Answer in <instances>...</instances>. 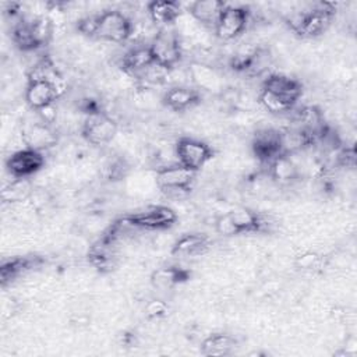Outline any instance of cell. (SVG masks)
<instances>
[{
	"label": "cell",
	"instance_id": "cb8c5ba5",
	"mask_svg": "<svg viewBox=\"0 0 357 357\" xmlns=\"http://www.w3.org/2000/svg\"><path fill=\"white\" fill-rule=\"evenodd\" d=\"M236 346V340L231 335L218 332L206 336L201 343V353L204 356H226Z\"/></svg>",
	"mask_w": 357,
	"mask_h": 357
},
{
	"label": "cell",
	"instance_id": "d4e9b609",
	"mask_svg": "<svg viewBox=\"0 0 357 357\" xmlns=\"http://www.w3.org/2000/svg\"><path fill=\"white\" fill-rule=\"evenodd\" d=\"M11 39L14 42V45L22 50V52H33L38 47L35 38L32 35V29H31V22L22 20L21 22H18L11 32Z\"/></svg>",
	"mask_w": 357,
	"mask_h": 357
},
{
	"label": "cell",
	"instance_id": "1f68e13d",
	"mask_svg": "<svg viewBox=\"0 0 357 357\" xmlns=\"http://www.w3.org/2000/svg\"><path fill=\"white\" fill-rule=\"evenodd\" d=\"M52 194L43 188V187H35L31 198H29V204L32 205V208H35L36 211H42L45 208H47L52 204Z\"/></svg>",
	"mask_w": 357,
	"mask_h": 357
},
{
	"label": "cell",
	"instance_id": "603a6c76",
	"mask_svg": "<svg viewBox=\"0 0 357 357\" xmlns=\"http://www.w3.org/2000/svg\"><path fill=\"white\" fill-rule=\"evenodd\" d=\"M231 220L234 222L236 227L238 229L240 234L245 233H257L262 230L264 220L262 218L252 209L247 206H234L229 211Z\"/></svg>",
	"mask_w": 357,
	"mask_h": 357
},
{
	"label": "cell",
	"instance_id": "277c9868",
	"mask_svg": "<svg viewBox=\"0 0 357 357\" xmlns=\"http://www.w3.org/2000/svg\"><path fill=\"white\" fill-rule=\"evenodd\" d=\"M134 24L120 10H105L98 14L95 38L110 43H124L132 36Z\"/></svg>",
	"mask_w": 357,
	"mask_h": 357
},
{
	"label": "cell",
	"instance_id": "30bf717a",
	"mask_svg": "<svg viewBox=\"0 0 357 357\" xmlns=\"http://www.w3.org/2000/svg\"><path fill=\"white\" fill-rule=\"evenodd\" d=\"M63 92L50 81L46 79H29L25 86L24 99L25 103L35 112L45 106L56 103Z\"/></svg>",
	"mask_w": 357,
	"mask_h": 357
},
{
	"label": "cell",
	"instance_id": "836d02e7",
	"mask_svg": "<svg viewBox=\"0 0 357 357\" xmlns=\"http://www.w3.org/2000/svg\"><path fill=\"white\" fill-rule=\"evenodd\" d=\"M36 113H38V116H39V120L43 121V123L47 124V126H52V124L56 123V120H57V109H56L54 103H53V105H49V106H45L43 109L38 110Z\"/></svg>",
	"mask_w": 357,
	"mask_h": 357
},
{
	"label": "cell",
	"instance_id": "d6986e66",
	"mask_svg": "<svg viewBox=\"0 0 357 357\" xmlns=\"http://www.w3.org/2000/svg\"><path fill=\"white\" fill-rule=\"evenodd\" d=\"M188 77L197 85V88L219 92L222 91V78L220 75L208 64L201 61H194L188 67Z\"/></svg>",
	"mask_w": 357,
	"mask_h": 357
},
{
	"label": "cell",
	"instance_id": "484cf974",
	"mask_svg": "<svg viewBox=\"0 0 357 357\" xmlns=\"http://www.w3.org/2000/svg\"><path fill=\"white\" fill-rule=\"evenodd\" d=\"M258 103L268 112V113H272V114H283V113H287V112H291L294 109L296 105H293L291 102L266 91V89H262L259 91V95H258Z\"/></svg>",
	"mask_w": 357,
	"mask_h": 357
},
{
	"label": "cell",
	"instance_id": "8992f818",
	"mask_svg": "<svg viewBox=\"0 0 357 357\" xmlns=\"http://www.w3.org/2000/svg\"><path fill=\"white\" fill-rule=\"evenodd\" d=\"M117 121L105 112L95 110L86 114L82 126L81 135L91 145H106L117 134Z\"/></svg>",
	"mask_w": 357,
	"mask_h": 357
},
{
	"label": "cell",
	"instance_id": "3957f363",
	"mask_svg": "<svg viewBox=\"0 0 357 357\" xmlns=\"http://www.w3.org/2000/svg\"><path fill=\"white\" fill-rule=\"evenodd\" d=\"M153 61L167 70L177 67L183 56V45L177 31L169 26L159 28L148 43Z\"/></svg>",
	"mask_w": 357,
	"mask_h": 357
},
{
	"label": "cell",
	"instance_id": "4dcf8cb0",
	"mask_svg": "<svg viewBox=\"0 0 357 357\" xmlns=\"http://www.w3.org/2000/svg\"><path fill=\"white\" fill-rule=\"evenodd\" d=\"M144 312L148 319H160L167 315L169 305L160 298H152L145 304Z\"/></svg>",
	"mask_w": 357,
	"mask_h": 357
},
{
	"label": "cell",
	"instance_id": "5b68a950",
	"mask_svg": "<svg viewBox=\"0 0 357 357\" xmlns=\"http://www.w3.org/2000/svg\"><path fill=\"white\" fill-rule=\"evenodd\" d=\"M213 155L215 151L212 146L198 138L181 137L176 141L174 145L176 162L194 173H198L202 167H205Z\"/></svg>",
	"mask_w": 357,
	"mask_h": 357
},
{
	"label": "cell",
	"instance_id": "f1b7e54d",
	"mask_svg": "<svg viewBox=\"0 0 357 357\" xmlns=\"http://www.w3.org/2000/svg\"><path fill=\"white\" fill-rule=\"evenodd\" d=\"M213 227H215V231L222 237H234V236L240 234V231L236 227L234 222L231 220L229 212L216 216V219L213 222Z\"/></svg>",
	"mask_w": 357,
	"mask_h": 357
},
{
	"label": "cell",
	"instance_id": "7a4b0ae2",
	"mask_svg": "<svg viewBox=\"0 0 357 357\" xmlns=\"http://www.w3.org/2000/svg\"><path fill=\"white\" fill-rule=\"evenodd\" d=\"M195 174L197 173L181 166L178 162H174L158 167L155 172V181L166 197L178 199L190 192Z\"/></svg>",
	"mask_w": 357,
	"mask_h": 357
},
{
	"label": "cell",
	"instance_id": "d6a6232c",
	"mask_svg": "<svg viewBox=\"0 0 357 357\" xmlns=\"http://www.w3.org/2000/svg\"><path fill=\"white\" fill-rule=\"evenodd\" d=\"M96 28H98V14H89L78 20L77 22V29L85 36L95 38L96 35Z\"/></svg>",
	"mask_w": 357,
	"mask_h": 357
},
{
	"label": "cell",
	"instance_id": "2e32d148",
	"mask_svg": "<svg viewBox=\"0 0 357 357\" xmlns=\"http://www.w3.org/2000/svg\"><path fill=\"white\" fill-rule=\"evenodd\" d=\"M153 57L148 45H137L127 50L120 59V67L124 73L138 77L153 64Z\"/></svg>",
	"mask_w": 357,
	"mask_h": 357
},
{
	"label": "cell",
	"instance_id": "9c48e42d",
	"mask_svg": "<svg viewBox=\"0 0 357 357\" xmlns=\"http://www.w3.org/2000/svg\"><path fill=\"white\" fill-rule=\"evenodd\" d=\"M46 165V158L42 151L24 146L14 151L6 160V169L11 177H29L42 170Z\"/></svg>",
	"mask_w": 357,
	"mask_h": 357
},
{
	"label": "cell",
	"instance_id": "9a60e30c",
	"mask_svg": "<svg viewBox=\"0 0 357 357\" xmlns=\"http://www.w3.org/2000/svg\"><path fill=\"white\" fill-rule=\"evenodd\" d=\"M226 6L227 4L220 0H197L188 4L187 11L197 24L213 31Z\"/></svg>",
	"mask_w": 357,
	"mask_h": 357
},
{
	"label": "cell",
	"instance_id": "ba28073f",
	"mask_svg": "<svg viewBox=\"0 0 357 357\" xmlns=\"http://www.w3.org/2000/svg\"><path fill=\"white\" fill-rule=\"evenodd\" d=\"M126 220L137 229L145 230H165L177 222V213L167 205L149 206L141 212L124 216Z\"/></svg>",
	"mask_w": 357,
	"mask_h": 357
},
{
	"label": "cell",
	"instance_id": "44dd1931",
	"mask_svg": "<svg viewBox=\"0 0 357 357\" xmlns=\"http://www.w3.org/2000/svg\"><path fill=\"white\" fill-rule=\"evenodd\" d=\"M208 245L209 240L206 236L201 233H187L174 241L172 247V254L181 257H195L204 254Z\"/></svg>",
	"mask_w": 357,
	"mask_h": 357
},
{
	"label": "cell",
	"instance_id": "8fae6325",
	"mask_svg": "<svg viewBox=\"0 0 357 357\" xmlns=\"http://www.w3.org/2000/svg\"><path fill=\"white\" fill-rule=\"evenodd\" d=\"M251 148L261 163L269 165L280 155V131L273 128H261L255 131Z\"/></svg>",
	"mask_w": 357,
	"mask_h": 357
},
{
	"label": "cell",
	"instance_id": "5bb4252c",
	"mask_svg": "<svg viewBox=\"0 0 357 357\" xmlns=\"http://www.w3.org/2000/svg\"><path fill=\"white\" fill-rule=\"evenodd\" d=\"M22 142L26 148L36 151H45L56 145L57 137L52 130V126L45 124L43 121H33L22 127Z\"/></svg>",
	"mask_w": 357,
	"mask_h": 357
},
{
	"label": "cell",
	"instance_id": "e0dca14e",
	"mask_svg": "<svg viewBox=\"0 0 357 357\" xmlns=\"http://www.w3.org/2000/svg\"><path fill=\"white\" fill-rule=\"evenodd\" d=\"M149 20L160 28L174 24L181 15V6L173 0H152L146 4Z\"/></svg>",
	"mask_w": 357,
	"mask_h": 357
},
{
	"label": "cell",
	"instance_id": "f546056e",
	"mask_svg": "<svg viewBox=\"0 0 357 357\" xmlns=\"http://www.w3.org/2000/svg\"><path fill=\"white\" fill-rule=\"evenodd\" d=\"M321 264V255L315 251L307 250L296 255L294 266L300 271H312Z\"/></svg>",
	"mask_w": 357,
	"mask_h": 357
},
{
	"label": "cell",
	"instance_id": "7c38bea8",
	"mask_svg": "<svg viewBox=\"0 0 357 357\" xmlns=\"http://www.w3.org/2000/svg\"><path fill=\"white\" fill-rule=\"evenodd\" d=\"M201 102L197 88L188 85H173L162 95V103L172 112H187Z\"/></svg>",
	"mask_w": 357,
	"mask_h": 357
},
{
	"label": "cell",
	"instance_id": "52a82bcc",
	"mask_svg": "<svg viewBox=\"0 0 357 357\" xmlns=\"http://www.w3.org/2000/svg\"><path fill=\"white\" fill-rule=\"evenodd\" d=\"M250 22V11L243 6H226L220 14L213 33L223 42H231L241 36Z\"/></svg>",
	"mask_w": 357,
	"mask_h": 357
},
{
	"label": "cell",
	"instance_id": "ffe728a7",
	"mask_svg": "<svg viewBox=\"0 0 357 357\" xmlns=\"http://www.w3.org/2000/svg\"><path fill=\"white\" fill-rule=\"evenodd\" d=\"M33 190L35 184L29 177H13V180L1 188L0 197L4 204H21L29 201Z\"/></svg>",
	"mask_w": 357,
	"mask_h": 357
},
{
	"label": "cell",
	"instance_id": "83f0119b",
	"mask_svg": "<svg viewBox=\"0 0 357 357\" xmlns=\"http://www.w3.org/2000/svg\"><path fill=\"white\" fill-rule=\"evenodd\" d=\"M258 50H259V46H257V45L245 43V45L238 46L234 50V53L231 54L230 60H229L230 67L234 71H247V70H250Z\"/></svg>",
	"mask_w": 357,
	"mask_h": 357
},
{
	"label": "cell",
	"instance_id": "4316f807",
	"mask_svg": "<svg viewBox=\"0 0 357 357\" xmlns=\"http://www.w3.org/2000/svg\"><path fill=\"white\" fill-rule=\"evenodd\" d=\"M29 22H31L32 35L35 38V42H36L38 47L46 46L50 42V39L53 38V33H54L53 20L47 15H39V17H35L33 20H31Z\"/></svg>",
	"mask_w": 357,
	"mask_h": 357
},
{
	"label": "cell",
	"instance_id": "7402d4cb",
	"mask_svg": "<svg viewBox=\"0 0 357 357\" xmlns=\"http://www.w3.org/2000/svg\"><path fill=\"white\" fill-rule=\"evenodd\" d=\"M188 279V272L178 266H162L155 269L151 276V284L158 290H169L177 286L178 283Z\"/></svg>",
	"mask_w": 357,
	"mask_h": 357
},
{
	"label": "cell",
	"instance_id": "6da1fadb",
	"mask_svg": "<svg viewBox=\"0 0 357 357\" xmlns=\"http://www.w3.org/2000/svg\"><path fill=\"white\" fill-rule=\"evenodd\" d=\"M333 10L331 4H321L307 11H293L286 18L289 28L301 38H317L331 25Z\"/></svg>",
	"mask_w": 357,
	"mask_h": 357
},
{
	"label": "cell",
	"instance_id": "ac0fdd59",
	"mask_svg": "<svg viewBox=\"0 0 357 357\" xmlns=\"http://www.w3.org/2000/svg\"><path fill=\"white\" fill-rule=\"evenodd\" d=\"M269 177L279 185H290L300 178V169L289 155H279L268 165Z\"/></svg>",
	"mask_w": 357,
	"mask_h": 357
},
{
	"label": "cell",
	"instance_id": "4fadbf2b",
	"mask_svg": "<svg viewBox=\"0 0 357 357\" xmlns=\"http://www.w3.org/2000/svg\"><path fill=\"white\" fill-rule=\"evenodd\" d=\"M262 89H266V91L291 102L293 105H296L301 96L303 85L300 81H297L293 77L273 73V74H269L264 79Z\"/></svg>",
	"mask_w": 357,
	"mask_h": 357
}]
</instances>
